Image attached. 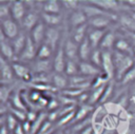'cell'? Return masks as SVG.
Returning <instances> with one entry per match:
<instances>
[{"label": "cell", "instance_id": "6da1fadb", "mask_svg": "<svg viewBox=\"0 0 135 134\" xmlns=\"http://www.w3.org/2000/svg\"><path fill=\"white\" fill-rule=\"evenodd\" d=\"M113 61L115 65V79L120 81L122 77L135 65L134 58L131 55L113 51Z\"/></svg>", "mask_w": 135, "mask_h": 134}, {"label": "cell", "instance_id": "7a4b0ae2", "mask_svg": "<svg viewBox=\"0 0 135 134\" xmlns=\"http://www.w3.org/2000/svg\"><path fill=\"white\" fill-rule=\"evenodd\" d=\"M117 19H118L117 15H99L90 18L88 21V25L91 28L108 30V27L112 24V22Z\"/></svg>", "mask_w": 135, "mask_h": 134}, {"label": "cell", "instance_id": "3957f363", "mask_svg": "<svg viewBox=\"0 0 135 134\" xmlns=\"http://www.w3.org/2000/svg\"><path fill=\"white\" fill-rule=\"evenodd\" d=\"M38 45L31 39L30 35H28V39L26 42L25 47L23 49V51L20 53V55L17 58V61H21V62H30L33 61L37 58V52H38Z\"/></svg>", "mask_w": 135, "mask_h": 134}, {"label": "cell", "instance_id": "277c9868", "mask_svg": "<svg viewBox=\"0 0 135 134\" xmlns=\"http://www.w3.org/2000/svg\"><path fill=\"white\" fill-rule=\"evenodd\" d=\"M66 56L64 53V49H63V37L62 40L59 44V46L57 47L55 55L53 57V68L54 71L56 73H64L65 70V64H66Z\"/></svg>", "mask_w": 135, "mask_h": 134}, {"label": "cell", "instance_id": "5b68a950", "mask_svg": "<svg viewBox=\"0 0 135 134\" xmlns=\"http://www.w3.org/2000/svg\"><path fill=\"white\" fill-rule=\"evenodd\" d=\"M21 31L22 30H20L19 23L16 20H14L13 18H9V19L1 21V32L9 40H12L15 37H17Z\"/></svg>", "mask_w": 135, "mask_h": 134}, {"label": "cell", "instance_id": "8992f818", "mask_svg": "<svg viewBox=\"0 0 135 134\" xmlns=\"http://www.w3.org/2000/svg\"><path fill=\"white\" fill-rule=\"evenodd\" d=\"M0 69H1V84H13L16 76L12 66V62L1 57Z\"/></svg>", "mask_w": 135, "mask_h": 134}, {"label": "cell", "instance_id": "52a82bcc", "mask_svg": "<svg viewBox=\"0 0 135 134\" xmlns=\"http://www.w3.org/2000/svg\"><path fill=\"white\" fill-rule=\"evenodd\" d=\"M101 70L110 80L115 79V65L113 61V51H102V64Z\"/></svg>", "mask_w": 135, "mask_h": 134}, {"label": "cell", "instance_id": "ba28073f", "mask_svg": "<svg viewBox=\"0 0 135 134\" xmlns=\"http://www.w3.org/2000/svg\"><path fill=\"white\" fill-rule=\"evenodd\" d=\"M12 66H13V70H14L16 78H18L20 80H23V81L33 80L34 75L32 73V70L24 62L15 61V62H12Z\"/></svg>", "mask_w": 135, "mask_h": 134}, {"label": "cell", "instance_id": "9c48e42d", "mask_svg": "<svg viewBox=\"0 0 135 134\" xmlns=\"http://www.w3.org/2000/svg\"><path fill=\"white\" fill-rule=\"evenodd\" d=\"M62 35L59 28L57 27H49L46 28V33H45V39L44 42L46 45H49L50 47H52L55 52L57 50V47L59 46L61 40H62Z\"/></svg>", "mask_w": 135, "mask_h": 134}, {"label": "cell", "instance_id": "30bf717a", "mask_svg": "<svg viewBox=\"0 0 135 134\" xmlns=\"http://www.w3.org/2000/svg\"><path fill=\"white\" fill-rule=\"evenodd\" d=\"M63 49L68 60H74V61H80L79 60V44L76 43L71 36L68 38L63 37Z\"/></svg>", "mask_w": 135, "mask_h": 134}, {"label": "cell", "instance_id": "8fae6325", "mask_svg": "<svg viewBox=\"0 0 135 134\" xmlns=\"http://www.w3.org/2000/svg\"><path fill=\"white\" fill-rule=\"evenodd\" d=\"M40 17L38 12L33 9V8H30L26 13V15L24 16V18L22 19V21L20 22V25L22 27V31H26V32H31L41 20H40Z\"/></svg>", "mask_w": 135, "mask_h": 134}, {"label": "cell", "instance_id": "7c38bea8", "mask_svg": "<svg viewBox=\"0 0 135 134\" xmlns=\"http://www.w3.org/2000/svg\"><path fill=\"white\" fill-rule=\"evenodd\" d=\"M0 45H1V53H2V56L4 59H6L7 61L9 62H15L17 61V56L15 54V51L12 46V43H11V40L7 39L4 34L1 32L0 34Z\"/></svg>", "mask_w": 135, "mask_h": 134}, {"label": "cell", "instance_id": "4fadbf2b", "mask_svg": "<svg viewBox=\"0 0 135 134\" xmlns=\"http://www.w3.org/2000/svg\"><path fill=\"white\" fill-rule=\"evenodd\" d=\"M103 72L100 68L93 64L91 61H79V74L85 77L95 78L101 75Z\"/></svg>", "mask_w": 135, "mask_h": 134}, {"label": "cell", "instance_id": "5bb4252c", "mask_svg": "<svg viewBox=\"0 0 135 134\" xmlns=\"http://www.w3.org/2000/svg\"><path fill=\"white\" fill-rule=\"evenodd\" d=\"M90 2L92 4L100 7L101 9H103L108 13H112V14H114V12H118V11H121L122 8H124L123 4H120L121 2L115 1V0H92Z\"/></svg>", "mask_w": 135, "mask_h": 134}, {"label": "cell", "instance_id": "9a60e30c", "mask_svg": "<svg viewBox=\"0 0 135 134\" xmlns=\"http://www.w3.org/2000/svg\"><path fill=\"white\" fill-rule=\"evenodd\" d=\"M26 7L27 6L24 1H12V6H11L12 18L16 20L18 23H20L28 11Z\"/></svg>", "mask_w": 135, "mask_h": 134}, {"label": "cell", "instance_id": "2e32d148", "mask_svg": "<svg viewBox=\"0 0 135 134\" xmlns=\"http://www.w3.org/2000/svg\"><path fill=\"white\" fill-rule=\"evenodd\" d=\"M88 21H89V18L85 15V13L81 9V7L77 11L71 12V14L69 16V23L71 25V30L76 28L81 25H84L88 23Z\"/></svg>", "mask_w": 135, "mask_h": 134}, {"label": "cell", "instance_id": "e0dca14e", "mask_svg": "<svg viewBox=\"0 0 135 134\" xmlns=\"http://www.w3.org/2000/svg\"><path fill=\"white\" fill-rule=\"evenodd\" d=\"M46 28H47V26H46L42 21H40V22L28 33L31 39H32L38 46H40V45L43 44V42H44Z\"/></svg>", "mask_w": 135, "mask_h": 134}, {"label": "cell", "instance_id": "ac0fdd59", "mask_svg": "<svg viewBox=\"0 0 135 134\" xmlns=\"http://www.w3.org/2000/svg\"><path fill=\"white\" fill-rule=\"evenodd\" d=\"M108 30H97V28H91L89 27L88 32V39L92 45L93 49H99L100 43L103 39L104 34L107 33Z\"/></svg>", "mask_w": 135, "mask_h": 134}, {"label": "cell", "instance_id": "d6986e66", "mask_svg": "<svg viewBox=\"0 0 135 134\" xmlns=\"http://www.w3.org/2000/svg\"><path fill=\"white\" fill-rule=\"evenodd\" d=\"M114 51L123 53V54H128L131 55L133 54V43H131V39H128L127 36H121L118 37L117 36V40L114 46Z\"/></svg>", "mask_w": 135, "mask_h": 134}, {"label": "cell", "instance_id": "ffe728a7", "mask_svg": "<svg viewBox=\"0 0 135 134\" xmlns=\"http://www.w3.org/2000/svg\"><path fill=\"white\" fill-rule=\"evenodd\" d=\"M116 40H117V35L114 31L112 30H108L107 33L104 34L103 36V39L100 43V46L99 49L101 51H114V46H115V43H116Z\"/></svg>", "mask_w": 135, "mask_h": 134}, {"label": "cell", "instance_id": "44dd1931", "mask_svg": "<svg viewBox=\"0 0 135 134\" xmlns=\"http://www.w3.org/2000/svg\"><path fill=\"white\" fill-rule=\"evenodd\" d=\"M27 39H28V35L25 34L24 31H21L17 37H15L14 39L11 40L12 46H13V49L15 51V54H16L17 58L20 55V53L23 51V49L25 47L26 42H27Z\"/></svg>", "mask_w": 135, "mask_h": 134}, {"label": "cell", "instance_id": "7402d4cb", "mask_svg": "<svg viewBox=\"0 0 135 134\" xmlns=\"http://www.w3.org/2000/svg\"><path fill=\"white\" fill-rule=\"evenodd\" d=\"M41 21L49 27H57L62 23L63 17L61 14H50V13H41Z\"/></svg>", "mask_w": 135, "mask_h": 134}, {"label": "cell", "instance_id": "603a6c76", "mask_svg": "<svg viewBox=\"0 0 135 134\" xmlns=\"http://www.w3.org/2000/svg\"><path fill=\"white\" fill-rule=\"evenodd\" d=\"M51 81L54 88L59 90H65L70 85V77H68L64 73H54L51 75Z\"/></svg>", "mask_w": 135, "mask_h": 134}, {"label": "cell", "instance_id": "cb8c5ba5", "mask_svg": "<svg viewBox=\"0 0 135 134\" xmlns=\"http://www.w3.org/2000/svg\"><path fill=\"white\" fill-rule=\"evenodd\" d=\"M88 32H89V25L88 23L84 24V25H81V26H78L76 28H72L71 31V38L78 44H80L88 36Z\"/></svg>", "mask_w": 135, "mask_h": 134}, {"label": "cell", "instance_id": "d4e9b609", "mask_svg": "<svg viewBox=\"0 0 135 134\" xmlns=\"http://www.w3.org/2000/svg\"><path fill=\"white\" fill-rule=\"evenodd\" d=\"M54 70L53 68V61L52 60H40L36 59L35 63L33 65V70L36 74H49L51 70Z\"/></svg>", "mask_w": 135, "mask_h": 134}, {"label": "cell", "instance_id": "484cf974", "mask_svg": "<svg viewBox=\"0 0 135 134\" xmlns=\"http://www.w3.org/2000/svg\"><path fill=\"white\" fill-rule=\"evenodd\" d=\"M105 87H107V84L101 85V87H97V88H92L91 91L89 92V101H88V103L94 107L96 103L100 102L101 98H102V95L104 93Z\"/></svg>", "mask_w": 135, "mask_h": 134}, {"label": "cell", "instance_id": "4316f807", "mask_svg": "<svg viewBox=\"0 0 135 134\" xmlns=\"http://www.w3.org/2000/svg\"><path fill=\"white\" fill-rule=\"evenodd\" d=\"M42 12L44 13H50V14H61V8L62 4L61 1L57 0H47L42 2Z\"/></svg>", "mask_w": 135, "mask_h": 134}, {"label": "cell", "instance_id": "83f0119b", "mask_svg": "<svg viewBox=\"0 0 135 134\" xmlns=\"http://www.w3.org/2000/svg\"><path fill=\"white\" fill-rule=\"evenodd\" d=\"M93 47L88 39V37L79 44V60L80 61H89L91 54L93 52Z\"/></svg>", "mask_w": 135, "mask_h": 134}, {"label": "cell", "instance_id": "f1b7e54d", "mask_svg": "<svg viewBox=\"0 0 135 134\" xmlns=\"http://www.w3.org/2000/svg\"><path fill=\"white\" fill-rule=\"evenodd\" d=\"M118 19L122 24V26H124L132 33H135V15L124 12V14L118 16Z\"/></svg>", "mask_w": 135, "mask_h": 134}, {"label": "cell", "instance_id": "f546056e", "mask_svg": "<svg viewBox=\"0 0 135 134\" xmlns=\"http://www.w3.org/2000/svg\"><path fill=\"white\" fill-rule=\"evenodd\" d=\"M55 53V51L50 47L49 45H46L45 43L41 44L38 47V52H37V58L36 59H40V60H51L53 54Z\"/></svg>", "mask_w": 135, "mask_h": 134}, {"label": "cell", "instance_id": "4dcf8cb0", "mask_svg": "<svg viewBox=\"0 0 135 134\" xmlns=\"http://www.w3.org/2000/svg\"><path fill=\"white\" fill-rule=\"evenodd\" d=\"M13 84H1L0 88V99H1V103L5 104L8 103L9 99L12 98L14 92H13Z\"/></svg>", "mask_w": 135, "mask_h": 134}, {"label": "cell", "instance_id": "1f68e13d", "mask_svg": "<svg viewBox=\"0 0 135 134\" xmlns=\"http://www.w3.org/2000/svg\"><path fill=\"white\" fill-rule=\"evenodd\" d=\"M64 74L68 77H74L79 75V61H74V60H68L65 64V70Z\"/></svg>", "mask_w": 135, "mask_h": 134}, {"label": "cell", "instance_id": "d6a6232c", "mask_svg": "<svg viewBox=\"0 0 135 134\" xmlns=\"http://www.w3.org/2000/svg\"><path fill=\"white\" fill-rule=\"evenodd\" d=\"M19 123H20V121H19L13 114H11L9 112L6 113V115H5V120H4V118L2 117V125H5V126L7 127V129L11 131V133L16 129V127H17Z\"/></svg>", "mask_w": 135, "mask_h": 134}, {"label": "cell", "instance_id": "836d02e7", "mask_svg": "<svg viewBox=\"0 0 135 134\" xmlns=\"http://www.w3.org/2000/svg\"><path fill=\"white\" fill-rule=\"evenodd\" d=\"M11 6H12V1L1 2V4H0V19H1V21L12 18Z\"/></svg>", "mask_w": 135, "mask_h": 134}, {"label": "cell", "instance_id": "e575fe53", "mask_svg": "<svg viewBox=\"0 0 135 134\" xmlns=\"http://www.w3.org/2000/svg\"><path fill=\"white\" fill-rule=\"evenodd\" d=\"M93 64L97 65L98 68L101 69V64H102V51L100 49H94L92 54H91V57H90V60Z\"/></svg>", "mask_w": 135, "mask_h": 134}, {"label": "cell", "instance_id": "d590c367", "mask_svg": "<svg viewBox=\"0 0 135 134\" xmlns=\"http://www.w3.org/2000/svg\"><path fill=\"white\" fill-rule=\"evenodd\" d=\"M11 104L16 109L26 111V107L24 106V102L22 100V97H21L20 93H14L13 94V96L11 98Z\"/></svg>", "mask_w": 135, "mask_h": 134}, {"label": "cell", "instance_id": "8d00e7d4", "mask_svg": "<svg viewBox=\"0 0 135 134\" xmlns=\"http://www.w3.org/2000/svg\"><path fill=\"white\" fill-rule=\"evenodd\" d=\"M119 82L122 85H126V84H130V83H134L135 82V65L122 77V79Z\"/></svg>", "mask_w": 135, "mask_h": 134}, {"label": "cell", "instance_id": "74e56055", "mask_svg": "<svg viewBox=\"0 0 135 134\" xmlns=\"http://www.w3.org/2000/svg\"><path fill=\"white\" fill-rule=\"evenodd\" d=\"M80 2L79 1H76V0H64V1H61V4L63 7H65L66 9L71 11V12H74V11H77L81 7V4H79Z\"/></svg>", "mask_w": 135, "mask_h": 134}, {"label": "cell", "instance_id": "f35d334b", "mask_svg": "<svg viewBox=\"0 0 135 134\" xmlns=\"http://www.w3.org/2000/svg\"><path fill=\"white\" fill-rule=\"evenodd\" d=\"M78 133H79V134H95V129H94L93 123L90 125V126H88V127H85L84 129H82V130L79 131Z\"/></svg>", "mask_w": 135, "mask_h": 134}, {"label": "cell", "instance_id": "ab89813d", "mask_svg": "<svg viewBox=\"0 0 135 134\" xmlns=\"http://www.w3.org/2000/svg\"><path fill=\"white\" fill-rule=\"evenodd\" d=\"M0 134H11V131L7 129V127L5 125H2L1 126V132Z\"/></svg>", "mask_w": 135, "mask_h": 134}, {"label": "cell", "instance_id": "60d3db41", "mask_svg": "<svg viewBox=\"0 0 135 134\" xmlns=\"http://www.w3.org/2000/svg\"><path fill=\"white\" fill-rule=\"evenodd\" d=\"M64 134H79L78 132H75V131H73V130H66V131H64Z\"/></svg>", "mask_w": 135, "mask_h": 134}, {"label": "cell", "instance_id": "b9f144b4", "mask_svg": "<svg viewBox=\"0 0 135 134\" xmlns=\"http://www.w3.org/2000/svg\"><path fill=\"white\" fill-rule=\"evenodd\" d=\"M52 134H64V131H62V130H55Z\"/></svg>", "mask_w": 135, "mask_h": 134}, {"label": "cell", "instance_id": "7bdbcfd3", "mask_svg": "<svg viewBox=\"0 0 135 134\" xmlns=\"http://www.w3.org/2000/svg\"><path fill=\"white\" fill-rule=\"evenodd\" d=\"M11 134H13V133H11Z\"/></svg>", "mask_w": 135, "mask_h": 134}]
</instances>
